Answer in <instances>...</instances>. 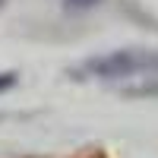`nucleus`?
Masks as SVG:
<instances>
[{"label":"nucleus","instance_id":"7ed1b4c3","mask_svg":"<svg viewBox=\"0 0 158 158\" xmlns=\"http://www.w3.org/2000/svg\"><path fill=\"white\" fill-rule=\"evenodd\" d=\"M120 95H127V98H158V79L155 82H142V85H127V89H120Z\"/></svg>","mask_w":158,"mask_h":158},{"label":"nucleus","instance_id":"f257e3e1","mask_svg":"<svg viewBox=\"0 0 158 158\" xmlns=\"http://www.w3.org/2000/svg\"><path fill=\"white\" fill-rule=\"evenodd\" d=\"M136 73L158 76V51H142V48H127V51H111L101 57H89L82 63L67 70L73 82H89V79H101V82H114V79H130Z\"/></svg>","mask_w":158,"mask_h":158},{"label":"nucleus","instance_id":"423d86ee","mask_svg":"<svg viewBox=\"0 0 158 158\" xmlns=\"http://www.w3.org/2000/svg\"><path fill=\"white\" fill-rule=\"evenodd\" d=\"M3 3H6V0H0V6H3Z\"/></svg>","mask_w":158,"mask_h":158},{"label":"nucleus","instance_id":"f03ea898","mask_svg":"<svg viewBox=\"0 0 158 158\" xmlns=\"http://www.w3.org/2000/svg\"><path fill=\"white\" fill-rule=\"evenodd\" d=\"M123 13H127V16H133L136 22H142L146 29L158 32V19H155V16H149V13H142V10H139V6L133 3V0H123Z\"/></svg>","mask_w":158,"mask_h":158},{"label":"nucleus","instance_id":"39448f33","mask_svg":"<svg viewBox=\"0 0 158 158\" xmlns=\"http://www.w3.org/2000/svg\"><path fill=\"white\" fill-rule=\"evenodd\" d=\"M19 82V73L16 70H6V73H0V92H10V89H16Z\"/></svg>","mask_w":158,"mask_h":158},{"label":"nucleus","instance_id":"20e7f679","mask_svg":"<svg viewBox=\"0 0 158 158\" xmlns=\"http://www.w3.org/2000/svg\"><path fill=\"white\" fill-rule=\"evenodd\" d=\"M104 3V0H63V10H70V13H85L92 6H98Z\"/></svg>","mask_w":158,"mask_h":158}]
</instances>
